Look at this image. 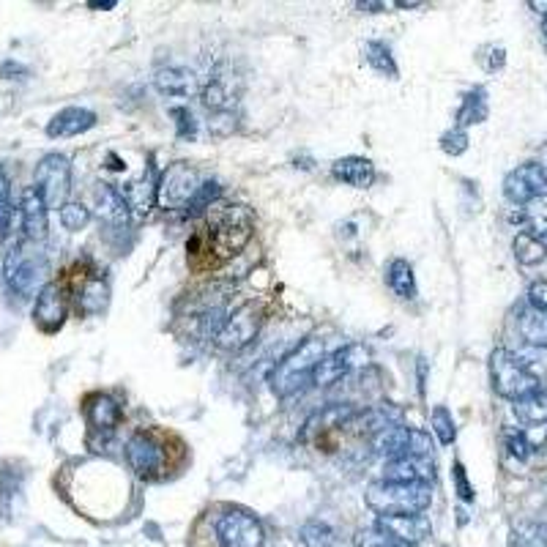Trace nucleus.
<instances>
[{
    "label": "nucleus",
    "instance_id": "nucleus-18",
    "mask_svg": "<svg viewBox=\"0 0 547 547\" xmlns=\"http://www.w3.org/2000/svg\"><path fill=\"white\" fill-rule=\"evenodd\" d=\"M96 126V115L85 107H66L47 124V135L55 137H77Z\"/></svg>",
    "mask_w": 547,
    "mask_h": 547
},
{
    "label": "nucleus",
    "instance_id": "nucleus-33",
    "mask_svg": "<svg viewBox=\"0 0 547 547\" xmlns=\"http://www.w3.org/2000/svg\"><path fill=\"white\" fill-rule=\"evenodd\" d=\"M356 547H408L403 542H397L389 534H383L378 528H362L356 534Z\"/></svg>",
    "mask_w": 547,
    "mask_h": 547
},
{
    "label": "nucleus",
    "instance_id": "nucleus-34",
    "mask_svg": "<svg viewBox=\"0 0 547 547\" xmlns=\"http://www.w3.org/2000/svg\"><path fill=\"white\" fill-rule=\"evenodd\" d=\"M219 197V184H214V181H208V184H200V189L195 192V197H192V203H189V214H197V211H208V208L217 203Z\"/></svg>",
    "mask_w": 547,
    "mask_h": 547
},
{
    "label": "nucleus",
    "instance_id": "nucleus-9",
    "mask_svg": "<svg viewBox=\"0 0 547 547\" xmlns=\"http://www.w3.org/2000/svg\"><path fill=\"white\" fill-rule=\"evenodd\" d=\"M126 460L140 479H159V476H165L167 449L154 433L140 430L126 444Z\"/></svg>",
    "mask_w": 547,
    "mask_h": 547
},
{
    "label": "nucleus",
    "instance_id": "nucleus-10",
    "mask_svg": "<svg viewBox=\"0 0 547 547\" xmlns=\"http://www.w3.org/2000/svg\"><path fill=\"white\" fill-rule=\"evenodd\" d=\"M217 539L222 547H263L266 531L255 515L241 512V509H230L219 517Z\"/></svg>",
    "mask_w": 547,
    "mask_h": 547
},
{
    "label": "nucleus",
    "instance_id": "nucleus-38",
    "mask_svg": "<svg viewBox=\"0 0 547 547\" xmlns=\"http://www.w3.org/2000/svg\"><path fill=\"white\" fill-rule=\"evenodd\" d=\"M531 219H534L539 233H547V197H539L531 203Z\"/></svg>",
    "mask_w": 547,
    "mask_h": 547
},
{
    "label": "nucleus",
    "instance_id": "nucleus-39",
    "mask_svg": "<svg viewBox=\"0 0 547 547\" xmlns=\"http://www.w3.org/2000/svg\"><path fill=\"white\" fill-rule=\"evenodd\" d=\"M441 148H444L446 154H460V151H465V135H460V132L446 135L444 140H441Z\"/></svg>",
    "mask_w": 547,
    "mask_h": 547
},
{
    "label": "nucleus",
    "instance_id": "nucleus-12",
    "mask_svg": "<svg viewBox=\"0 0 547 547\" xmlns=\"http://www.w3.org/2000/svg\"><path fill=\"white\" fill-rule=\"evenodd\" d=\"M375 528L408 547L419 545L430 537V520L422 515H378Z\"/></svg>",
    "mask_w": 547,
    "mask_h": 547
},
{
    "label": "nucleus",
    "instance_id": "nucleus-4",
    "mask_svg": "<svg viewBox=\"0 0 547 547\" xmlns=\"http://www.w3.org/2000/svg\"><path fill=\"white\" fill-rule=\"evenodd\" d=\"M3 274L14 293L20 296H33L47 285V258L42 252H31L25 244H17L6 252L3 258Z\"/></svg>",
    "mask_w": 547,
    "mask_h": 547
},
{
    "label": "nucleus",
    "instance_id": "nucleus-11",
    "mask_svg": "<svg viewBox=\"0 0 547 547\" xmlns=\"http://www.w3.org/2000/svg\"><path fill=\"white\" fill-rule=\"evenodd\" d=\"M69 315V299H66V290L58 282H47L39 296H36V307H33V320L36 326L47 334L58 331L66 323Z\"/></svg>",
    "mask_w": 547,
    "mask_h": 547
},
{
    "label": "nucleus",
    "instance_id": "nucleus-30",
    "mask_svg": "<svg viewBox=\"0 0 547 547\" xmlns=\"http://www.w3.org/2000/svg\"><path fill=\"white\" fill-rule=\"evenodd\" d=\"M238 115L233 110H219V113H211L208 118V132L214 137H230L236 132Z\"/></svg>",
    "mask_w": 547,
    "mask_h": 547
},
{
    "label": "nucleus",
    "instance_id": "nucleus-35",
    "mask_svg": "<svg viewBox=\"0 0 547 547\" xmlns=\"http://www.w3.org/2000/svg\"><path fill=\"white\" fill-rule=\"evenodd\" d=\"M515 249H517V258L523 260V263H537V260H542V255H545L542 244H539V241H534L531 236L517 238Z\"/></svg>",
    "mask_w": 547,
    "mask_h": 547
},
{
    "label": "nucleus",
    "instance_id": "nucleus-13",
    "mask_svg": "<svg viewBox=\"0 0 547 547\" xmlns=\"http://www.w3.org/2000/svg\"><path fill=\"white\" fill-rule=\"evenodd\" d=\"M435 476L430 457H394L383 463V482H403V485H427Z\"/></svg>",
    "mask_w": 547,
    "mask_h": 547
},
{
    "label": "nucleus",
    "instance_id": "nucleus-5",
    "mask_svg": "<svg viewBox=\"0 0 547 547\" xmlns=\"http://www.w3.org/2000/svg\"><path fill=\"white\" fill-rule=\"evenodd\" d=\"M260 326H263V307L255 304V301H247L238 310L230 312L214 342L222 351H244L247 345L255 342V337L260 334Z\"/></svg>",
    "mask_w": 547,
    "mask_h": 547
},
{
    "label": "nucleus",
    "instance_id": "nucleus-15",
    "mask_svg": "<svg viewBox=\"0 0 547 547\" xmlns=\"http://www.w3.org/2000/svg\"><path fill=\"white\" fill-rule=\"evenodd\" d=\"M493 381H496L498 392L506 394V397H520L534 386V378L506 353L493 356Z\"/></svg>",
    "mask_w": 547,
    "mask_h": 547
},
{
    "label": "nucleus",
    "instance_id": "nucleus-3",
    "mask_svg": "<svg viewBox=\"0 0 547 547\" xmlns=\"http://www.w3.org/2000/svg\"><path fill=\"white\" fill-rule=\"evenodd\" d=\"M430 487L403 485V482H372L364 493V501L378 515H422L430 506Z\"/></svg>",
    "mask_w": 547,
    "mask_h": 547
},
{
    "label": "nucleus",
    "instance_id": "nucleus-28",
    "mask_svg": "<svg viewBox=\"0 0 547 547\" xmlns=\"http://www.w3.org/2000/svg\"><path fill=\"white\" fill-rule=\"evenodd\" d=\"M301 545L304 547H331L334 545V531H331L326 523H320V520H310V523H304L299 531Z\"/></svg>",
    "mask_w": 547,
    "mask_h": 547
},
{
    "label": "nucleus",
    "instance_id": "nucleus-32",
    "mask_svg": "<svg viewBox=\"0 0 547 547\" xmlns=\"http://www.w3.org/2000/svg\"><path fill=\"white\" fill-rule=\"evenodd\" d=\"M433 430L441 444H452L455 441V424H452V413L444 405H438L433 411Z\"/></svg>",
    "mask_w": 547,
    "mask_h": 547
},
{
    "label": "nucleus",
    "instance_id": "nucleus-27",
    "mask_svg": "<svg viewBox=\"0 0 547 547\" xmlns=\"http://www.w3.org/2000/svg\"><path fill=\"white\" fill-rule=\"evenodd\" d=\"M364 58L370 63L375 72L389 74V77H397V66H394V58L389 47L381 42H367L364 44Z\"/></svg>",
    "mask_w": 547,
    "mask_h": 547
},
{
    "label": "nucleus",
    "instance_id": "nucleus-43",
    "mask_svg": "<svg viewBox=\"0 0 547 547\" xmlns=\"http://www.w3.org/2000/svg\"><path fill=\"white\" fill-rule=\"evenodd\" d=\"M545 31H547V25H545Z\"/></svg>",
    "mask_w": 547,
    "mask_h": 547
},
{
    "label": "nucleus",
    "instance_id": "nucleus-24",
    "mask_svg": "<svg viewBox=\"0 0 547 547\" xmlns=\"http://www.w3.org/2000/svg\"><path fill=\"white\" fill-rule=\"evenodd\" d=\"M58 217H61V225L69 233H80V230L88 228L91 222V208H85L83 203H74V200H66L61 208H58Z\"/></svg>",
    "mask_w": 547,
    "mask_h": 547
},
{
    "label": "nucleus",
    "instance_id": "nucleus-42",
    "mask_svg": "<svg viewBox=\"0 0 547 547\" xmlns=\"http://www.w3.org/2000/svg\"><path fill=\"white\" fill-rule=\"evenodd\" d=\"M118 3L115 0H107V3H91V9H115Z\"/></svg>",
    "mask_w": 547,
    "mask_h": 547
},
{
    "label": "nucleus",
    "instance_id": "nucleus-17",
    "mask_svg": "<svg viewBox=\"0 0 547 547\" xmlns=\"http://www.w3.org/2000/svg\"><path fill=\"white\" fill-rule=\"evenodd\" d=\"M85 416L93 433H113L121 424V405L110 394H93L85 403Z\"/></svg>",
    "mask_w": 547,
    "mask_h": 547
},
{
    "label": "nucleus",
    "instance_id": "nucleus-16",
    "mask_svg": "<svg viewBox=\"0 0 547 547\" xmlns=\"http://www.w3.org/2000/svg\"><path fill=\"white\" fill-rule=\"evenodd\" d=\"M156 189H159V178L154 176V167H148L137 181H129V184L121 189V197H124L129 214L145 217L156 203Z\"/></svg>",
    "mask_w": 547,
    "mask_h": 547
},
{
    "label": "nucleus",
    "instance_id": "nucleus-14",
    "mask_svg": "<svg viewBox=\"0 0 547 547\" xmlns=\"http://www.w3.org/2000/svg\"><path fill=\"white\" fill-rule=\"evenodd\" d=\"M20 217H22V230H25V238L28 241H42L47 238V228H50V208L44 203V197L39 195L36 186H28L22 192L20 200Z\"/></svg>",
    "mask_w": 547,
    "mask_h": 547
},
{
    "label": "nucleus",
    "instance_id": "nucleus-23",
    "mask_svg": "<svg viewBox=\"0 0 547 547\" xmlns=\"http://www.w3.org/2000/svg\"><path fill=\"white\" fill-rule=\"evenodd\" d=\"M386 279H389V288H392L400 299H416V279H413V269L408 260H392L389 269H386Z\"/></svg>",
    "mask_w": 547,
    "mask_h": 547
},
{
    "label": "nucleus",
    "instance_id": "nucleus-29",
    "mask_svg": "<svg viewBox=\"0 0 547 547\" xmlns=\"http://www.w3.org/2000/svg\"><path fill=\"white\" fill-rule=\"evenodd\" d=\"M334 353H337V359L342 362V367L348 370V375L370 364V351H367L364 345H356V342H353V345H345V348H340V351Z\"/></svg>",
    "mask_w": 547,
    "mask_h": 547
},
{
    "label": "nucleus",
    "instance_id": "nucleus-31",
    "mask_svg": "<svg viewBox=\"0 0 547 547\" xmlns=\"http://www.w3.org/2000/svg\"><path fill=\"white\" fill-rule=\"evenodd\" d=\"M11 217H14V208H11V184L9 176L0 170V238L9 233Z\"/></svg>",
    "mask_w": 547,
    "mask_h": 547
},
{
    "label": "nucleus",
    "instance_id": "nucleus-1",
    "mask_svg": "<svg viewBox=\"0 0 547 547\" xmlns=\"http://www.w3.org/2000/svg\"><path fill=\"white\" fill-rule=\"evenodd\" d=\"M206 225L211 249L217 252V258L228 260L249 244V238L255 233V214L244 203L217 200L206 211Z\"/></svg>",
    "mask_w": 547,
    "mask_h": 547
},
{
    "label": "nucleus",
    "instance_id": "nucleus-21",
    "mask_svg": "<svg viewBox=\"0 0 547 547\" xmlns=\"http://www.w3.org/2000/svg\"><path fill=\"white\" fill-rule=\"evenodd\" d=\"M93 200H96V208H99V217L110 225H124L129 219V208H126L124 197H121V189H115L110 184H96L93 189Z\"/></svg>",
    "mask_w": 547,
    "mask_h": 547
},
{
    "label": "nucleus",
    "instance_id": "nucleus-41",
    "mask_svg": "<svg viewBox=\"0 0 547 547\" xmlns=\"http://www.w3.org/2000/svg\"><path fill=\"white\" fill-rule=\"evenodd\" d=\"M359 9L362 11H383L386 9V3H359Z\"/></svg>",
    "mask_w": 547,
    "mask_h": 547
},
{
    "label": "nucleus",
    "instance_id": "nucleus-20",
    "mask_svg": "<svg viewBox=\"0 0 547 547\" xmlns=\"http://www.w3.org/2000/svg\"><path fill=\"white\" fill-rule=\"evenodd\" d=\"M331 173L342 184L353 186V189H367L375 181V165L364 156H345V159H337L331 165Z\"/></svg>",
    "mask_w": 547,
    "mask_h": 547
},
{
    "label": "nucleus",
    "instance_id": "nucleus-2",
    "mask_svg": "<svg viewBox=\"0 0 547 547\" xmlns=\"http://www.w3.org/2000/svg\"><path fill=\"white\" fill-rule=\"evenodd\" d=\"M323 356H326V342L320 340V337H307L296 351H290L271 370V392L277 394V397H290V394L299 392L301 386L310 381L312 372H315Z\"/></svg>",
    "mask_w": 547,
    "mask_h": 547
},
{
    "label": "nucleus",
    "instance_id": "nucleus-25",
    "mask_svg": "<svg viewBox=\"0 0 547 547\" xmlns=\"http://www.w3.org/2000/svg\"><path fill=\"white\" fill-rule=\"evenodd\" d=\"M230 102H233V93H230L228 83H225L222 77H214V80L203 88V104H206L211 113L230 110Z\"/></svg>",
    "mask_w": 547,
    "mask_h": 547
},
{
    "label": "nucleus",
    "instance_id": "nucleus-19",
    "mask_svg": "<svg viewBox=\"0 0 547 547\" xmlns=\"http://www.w3.org/2000/svg\"><path fill=\"white\" fill-rule=\"evenodd\" d=\"M156 91L165 93V96H173V99H186V96H195L197 93V77L189 69H181V66H167V69H159L154 77Z\"/></svg>",
    "mask_w": 547,
    "mask_h": 547
},
{
    "label": "nucleus",
    "instance_id": "nucleus-6",
    "mask_svg": "<svg viewBox=\"0 0 547 547\" xmlns=\"http://www.w3.org/2000/svg\"><path fill=\"white\" fill-rule=\"evenodd\" d=\"M200 189V178L197 170L189 162H173L167 167L162 178H159V189H156V203L165 211H176L192 203V197Z\"/></svg>",
    "mask_w": 547,
    "mask_h": 547
},
{
    "label": "nucleus",
    "instance_id": "nucleus-40",
    "mask_svg": "<svg viewBox=\"0 0 547 547\" xmlns=\"http://www.w3.org/2000/svg\"><path fill=\"white\" fill-rule=\"evenodd\" d=\"M455 476H457V487H460V496L471 498V490H468V482H465L463 465H455Z\"/></svg>",
    "mask_w": 547,
    "mask_h": 547
},
{
    "label": "nucleus",
    "instance_id": "nucleus-37",
    "mask_svg": "<svg viewBox=\"0 0 547 547\" xmlns=\"http://www.w3.org/2000/svg\"><path fill=\"white\" fill-rule=\"evenodd\" d=\"M523 331L531 342H547V318L545 315H531L523 320Z\"/></svg>",
    "mask_w": 547,
    "mask_h": 547
},
{
    "label": "nucleus",
    "instance_id": "nucleus-36",
    "mask_svg": "<svg viewBox=\"0 0 547 547\" xmlns=\"http://www.w3.org/2000/svg\"><path fill=\"white\" fill-rule=\"evenodd\" d=\"M170 115L176 118L178 137H184V140H192V137H195V132H197L195 115L189 113L186 107H173V110H170Z\"/></svg>",
    "mask_w": 547,
    "mask_h": 547
},
{
    "label": "nucleus",
    "instance_id": "nucleus-26",
    "mask_svg": "<svg viewBox=\"0 0 547 547\" xmlns=\"http://www.w3.org/2000/svg\"><path fill=\"white\" fill-rule=\"evenodd\" d=\"M345 375H348V370L342 367V362L337 359V353H329V356L320 359V364L315 367V372H312V383H315V386H331V383L342 381Z\"/></svg>",
    "mask_w": 547,
    "mask_h": 547
},
{
    "label": "nucleus",
    "instance_id": "nucleus-22",
    "mask_svg": "<svg viewBox=\"0 0 547 547\" xmlns=\"http://www.w3.org/2000/svg\"><path fill=\"white\" fill-rule=\"evenodd\" d=\"M107 304H110V288H107V282L99 277L85 279V285L80 288V296H77V310L91 318V315H99V312L107 310Z\"/></svg>",
    "mask_w": 547,
    "mask_h": 547
},
{
    "label": "nucleus",
    "instance_id": "nucleus-7",
    "mask_svg": "<svg viewBox=\"0 0 547 547\" xmlns=\"http://www.w3.org/2000/svg\"><path fill=\"white\" fill-rule=\"evenodd\" d=\"M36 189L44 197L47 208H61L72 189V162L63 154H47L36 165Z\"/></svg>",
    "mask_w": 547,
    "mask_h": 547
},
{
    "label": "nucleus",
    "instance_id": "nucleus-8",
    "mask_svg": "<svg viewBox=\"0 0 547 547\" xmlns=\"http://www.w3.org/2000/svg\"><path fill=\"white\" fill-rule=\"evenodd\" d=\"M430 438L413 427H403V424H392V427H383L381 433L372 435V452H378L386 460L394 457H427L430 455Z\"/></svg>",
    "mask_w": 547,
    "mask_h": 547
}]
</instances>
